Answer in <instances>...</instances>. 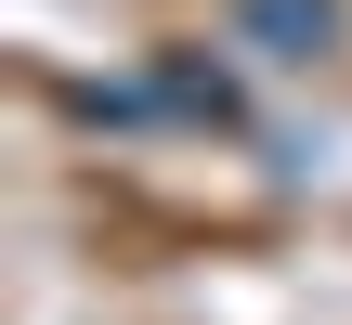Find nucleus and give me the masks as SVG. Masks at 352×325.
Masks as SVG:
<instances>
[{
	"mask_svg": "<svg viewBox=\"0 0 352 325\" xmlns=\"http://www.w3.org/2000/svg\"><path fill=\"white\" fill-rule=\"evenodd\" d=\"M235 26H248L261 52H327V39H340V0H248Z\"/></svg>",
	"mask_w": 352,
	"mask_h": 325,
	"instance_id": "obj_1",
	"label": "nucleus"
}]
</instances>
